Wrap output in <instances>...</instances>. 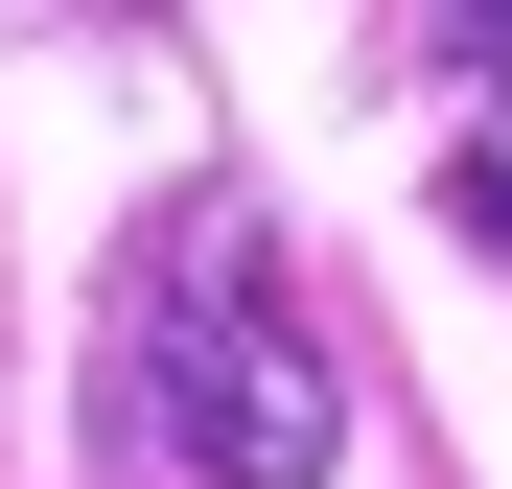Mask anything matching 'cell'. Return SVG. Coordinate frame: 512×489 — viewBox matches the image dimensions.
<instances>
[{"instance_id":"obj_2","label":"cell","mask_w":512,"mask_h":489,"mask_svg":"<svg viewBox=\"0 0 512 489\" xmlns=\"http://www.w3.org/2000/svg\"><path fill=\"white\" fill-rule=\"evenodd\" d=\"M443 187H466V233H489V257H512V117H489V140L443 163Z\"/></svg>"},{"instance_id":"obj_1","label":"cell","mask_w":512,"mask_h":489,"mask_svg":"<svg viewBox=\"0 0 512 489\" xmlns=\"http://www.w3.org/2000/svg\"><path fill=\"white\" fill-rule=\"evenodd\" d=\"M140 443L187 489H326V443H350V373H326V326H303L256 210H163V257H140Z\"/></svg>"}]
</instances>
